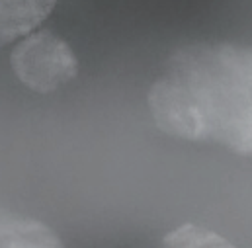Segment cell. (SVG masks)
Segmentation results:
<instances>
[{
	"label": "cell",
	"mask_w": 252,
	"mask_h": 248,
	"mask_svg": "<svg viewBox=\"0 0 252 248\" xmlns=\"http://www.w3.org/2000/svg\"><path fill=\"white\" fill-rule=\"evenodd\" d=\"M147 106L170 137L252 156V45L193 43L174 51Z\"/></svg>",
	"instance_id": "cell-1"
},
{
	"label": "cell",
	"mask_w": 252,
	"mask_h": 248,
	"mask_svg": "<svg viewBox=\"0 0 252 248\" xmlns=\"http://www.w3.org/2000/svg\"><path fill=\"white\" fill-rule=\"evenodd\" d=\"M10 66L26 88L39 94L59 90L78 74V59L70 45L47 30H35L16 41Z\"/></svg>",
	"instance_id": "cell-2"
},
{
	"label": "cell",
	"mask_w": 252,
	"mask_h": 248,
	"mask_svg": "<svg viewBox=\"0 0 252 248\" xmlns=\"http://www.w3.org/2000/svg\"><path fill=\"white\" fill-rule=\"evenodd\" d=\"M55 4L57 0H0V47L39 30Z\"/></svg>",
	"instance_id": "cell-3"
},
{
	"label": "cell",
	"mask_w": 252,
	"mask_h": 248,
	"mask_svg": "<svg viewBox=\"0 0 252 248\" xmlns=\"http://www.w3.org/2000/svg\"><path fill=\"white\" fill-rule=\"evenodd\" d=\"M0 248H64L61 239L43 223L0 213Z\"/></svg>",
	"instance_id": "cell-4"
},
{
	"label": "cell",
	"mask_w": 252,
	"mask_h": 248,
	"mask_svg": "<svg viewBox=\"0 0 252 248\" xmlns=\"http://www.w3.org/2000/svg\"><path fill=\"white\" fill-rule=\"evenodd\" d=\"M160 248H237L231 241H227L223 235L193 225V223H186L176 227L174 231H170L162 243Z\"/></svg>",
	"instance_id": "cell-5"
}]
</instances>
